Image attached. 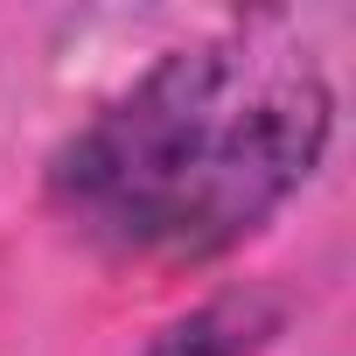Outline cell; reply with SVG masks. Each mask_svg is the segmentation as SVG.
<instances>
[{"mask_svg":"<svg viewBox=\"0 0 356 356\" xmlns=\"http://www.w3.org/2000/svg\"><path fill=\"white\" fill-rule=\"evenodd\" d=\"M335 98L280 22L161 56L49 168V196L105 259L196 266L245 245L328 147Z\"/></svg>","mask_w":356,"mask_h":356,"instance_id":"1","label":"cell"},{"mask_svg":"<svg viewBox=\"0 0 356 356\" xmlns=\"http://www.w3.org/2000/svg\"><path fill=\"white\" fill-rule=\"evenodd\" d=\"M273 335H280V307L266 293H231V300H210L182 321H168L147 342V356H259Z\"/></svg>","mask_w":356,"mask_h":356,"instance_id":"2","label":"cell"}]
</instances>
